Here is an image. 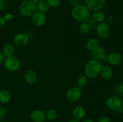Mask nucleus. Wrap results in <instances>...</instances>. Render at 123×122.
Wrapping results in <instances>:
<instances>
[{"instance_id": "393cba45", "label": "nucleus", "mask_w": 123, "mask_h": 122, "mask_svg": "<svg viewBox=\"0 0 123 122\" xmlns=\"http://www.w3.org/2000/svg\"><path fill=\"white\" fill-rule=\"evenodd\" d=\"M47 3L50 7L55 8L60 6L61 3V0H46Z\"/></svg>"}, {"instance_id": "39448f33", "label": "nucleus", "mask_w": 123, "mask_h": 122, "mask_svg": "<svg viewBox=\"0 0 123 122\" xmlns=\"http://www.w3.org/2000/svg\"><path fill=\"white\" fill-rule=\"evenodd\" d=\"M107 108L113 111H120L123 109L122 100L117 96H111L106 101Z\"/></svg>"}, {"instance_id": "473e14b6", "label": "nucleus", "mask_w": 123, "mask_h": 122, "mask_svg": "<svg viewBox=\"0 0 123 122\" xmlns=\"http://www.w3.org/2000/svg\"><path fill=\"white\" fill-rule=\"evenodd\" d=\"M70 4L72 7H74L79 4V0H70Z\"/></svg>"}, {"instance_id": "a878e982", "label": "nucleus", "mask_w": 123, "mask_h": 122, "mask_svg": "<svg viewBox=\"0 0 123 122\" xmlns=\"http://www.w3.org/2000/svg\"><path fill=\"white\" fill-rule=\"evenodd\" d=\"M86 22H87L89 24V25L91 26V29H93V28H96V26H97V23L96 22L94 19H92V18H90V17L89 18V19L86 20Z\"/></svg>"}, {"instance_id": "7c9ffc66", "label": "nucleus", "mask_w": 123, "mask_h": 122, "mask_svg": "<svg viewBox=\"0 0 123 122\" xmlns=\"http://www.w3.org/2000/svg\"><path fill=\"white\" fill-rule=\"evenodd\" d=\"M117 89L118 91V92H120L121 94H123V82L120 83V84H118L117 87Z\"/></svg>"}, {"instance_id": "4468645a", "label": "nucleus", "mask_w": 123, "mask_h": 122, "mask_svg": "<svg viewBox=\"0 0 123 122\" xmlns=\"http://www.w3.org/2000/svg\"><path fill=\"white\" fill-rule=\"evenodd\" d=\"M86 111L85 108L82 106H77L73 110V116L74 119L80 120L85 117Z\"/></svg>"}, {"instance_id": "f8f14e48", "label": "nucleus", "mask_w": 123, "mask_h": 122, "mask_svg": "<svg viewBox=\"0 0 123 122\" xmlns=\"http://www.w3.org/2000/svg\"><path fill=\"white\" fill-rule=\"evenodd\" d=\"M122 61L121 55L117 52L111 53L108 57V62L110 65L113 66H117L120 64Z\"/></svg>"}, {"instance_id": "ea45409f", "label": "nucleus", "mask_w": 123, "mask_h": 122, "mask_svg": "<svg viewBox=\"0 0 123 122\" xmlns=\"http://www.w3.org/2000/svg\"><path fill=\"white\" fill-rule=\"evenodd\" d=\"M122 78H123V75H122Z\"/></svg>"}, {"instance_id": "a19ab883", "label": "nucleus", "mask_w": 123, "mask_h": 122, "mask_svg": "<svg viewBox=\"0 0 123 122\" xmlns=\"http://www.w3.org/2000/svg\"><path fill=\"white\" fill-rule=\"evenodd\" d=\"M23 1H25V0H23Z\"/></svg>"}, {"instance_id": "9d476101", "label": "nucleus", "mask_w": 123, "mask_h": 122, "mask_svg": "<svg viewBox=\"0 0 123 122\" xmlns=\"http://www.w3.org/2000/svg\"><path fill=\"white\" fill-rule=\"evenodd\" d=\"M32 22L37 26H42L46 22V17L44 13L37 11L32 16Z\"/></svg>"}, {"instance_id": "9b49d317", "label": "nucleus", "mask_w": 123, "mask_h": 122, "mask_svg": "<svg viewBox=\"0 0 123 122\" xmlns=\"http://www.w3.org/2000/svg\"><path fill=\"white\" fill-rule=\"evenodd\" d=\"M30 118L33 122H44L46 120L45 112L41 110L36 109L31 112Z\"/></svg>"}, {"instance_id": "ddd939ff", "label": "nucleus", "mask_w": 123, "mask_h": 122, "mask_svg": "<svg viewBox=\"0 0 123 122\" xmlns=\"http://www.w3.org/2000/svg\"><path fill=\"white\" fill-rule=\"evenodd\" d=\"M24 78L25 81L29 84H33L36 81L37 78L36 72L32 69H28L24 74Z\"/></svg>"}, {"instance_id": "f257e3e1", "label": "nucleus", "mask_w": 123, "mask_h": 122, "mask_svg": "<svg viewBox=\"0 0 123 122\" xmlns=\"http://www.w3.org/2000/svg\"><path fill=\"white\" fill-rule=\"evenodd\" d=\"M103 67L100 61L91 59L88 61L84 67V74L89 78H95L100 74Z\"/></svg>"}, {"instance_id": "6e6552de", "label": "nucleus", "mask_w": 123, "mask_h": 122, "mask_svg": "<svg viewBox=\"0 0 123 122\" xmlns=\"http://www.w3.org/2000/svg\"><path fill=\"white\" fill-rule=\"evenodd\" d=\"M96 28L97 35L102 39H106L110 35V28L105 22L97 24Z\"/></svg>"}, {"instance_id": "aec40b11", "label": "nucleus", "mask_w": 123, "mask_h": 122, "mask_svg": "<svg viewBox=\"0 0 123 122\" xmlns=\"http://www.w3.org/2000/svg\"><path fill=\"white\" fill-rule=\"evenodd\" d=\"M11 93L8 90L4 89L0 90V103H8L11 100Z\"/></svg>"}, {"instance_id": "2f4dec72", "label": "nucleus", "mask_w": 123, "mask_h": 122, "mask_svg": "<svg viewBox=\"0 0 123 122\" xmlns=\"http://www.w3.org/2000/svg\"><path fill=\"white\" fill-rule=\"evenodd\" d=\"M4 19L6 20V22L10 21V20H12V19H13V15H12V14H10V13H7V14H6V15L4 16Z\"/></svg>"}, {"instance_id": "c9c22d12", "label": "nucleus", "mask_w": 123, "mask_h": 122, "mask_svg": "<svg viewBox=\"0 0 123 122\" xmlns=\"http://www.w3.org/2000/svg\"><path fill=\"white\" fill-rule=\"evenodd\" d=\"M83 122H95L94 121V120L91 119V118H86V119L84 120L83 121Z\"/></svg>"}, {"instance_id": "20e7f679", "label": "nucleus", "mask_w": 123, "mask_h": 122, "mask_svg": "<svg viewBox=\"0 0 123 122\" xmlns=\"http://www.w3.org/2000/svg\"><path fill=\"white\" fill-rule=\"evenodd\" d=\"M5 68L10 72H15L19 69L20 63L19 59L14 56L7 57L4 62Z\"/></svg>"}, {"instance_id": "0eeeda50", "label": "nucleus", "mask_w": 123, "mask_h": 122, "mask_svg": "<svg viewBox=\"0 0 123 122\" xmlns=\"http://www.w3.org/2000/svg\"><path fill=\"white\" fill-rule=\"evenodd\" d=\"M107 0H85V6L90 11L101 10L105 6Z\"/></svg>"}, {"instance_id": "423d86ee", "label": "nucleus", "mask_w": 123, "mask_h": 122, "mask_svg": "<svg viewBox=\"0 0 123 122\" xmlns=\"http://www.w3.org/2000/svg\"><path fill=\"white\" fill-rule=\"evenodd\" d=\"M82 95L81 87L78 86H73L67 90L66 96L67 100L70 102H76L79 100Z\"/></svg>"}, {"instance_id": "b1692460", "label": "nucleus", "mask_w": 123, "mask_h": 122, "mask_svg": "<svg viewBox=\"0 0 123 122\" xmlns=\"http://www.w3.org/2000/svg\"><path fill=\"white\" fill-rule=\"evenodd\" d=\"M88 78L85 74L79 75L78 77V79H77V85H78V86L80 87H82L86 86L88 83Z\"/></svg>"}, {"instance_id": "f03ea898", "label": "nucleus", "mask_w": 123, "mask_h": 122, "mask_svg": "<svg viewBox=\"0 0 123 122\" xmlns=\"http://www.w3.org/2000/svg\"><path fill=\"white\" fill-rule=\"evenodd\" d=\"M73 19L79 22H84L90 17V10L83 4H79L73 7L71 11Z\"/></svg>"}, {"instance_id": "c85d7f7f", "label": "nucleus", "mask_w": 123, "mask_h": 122, "mask_svg": "<svg viewBox=\"0 0 123 122\" xmlns=\"http://www.w3.org/2000/svg\"><path fill=\"white\" fill-rule=\"evenodd\" d=\"M6 112H7V111H6V108L4 106H0V117L1 118H3V117L6 116Z\"/></svg>"}, {"instance_id": "6ab92c4d", "label": "nucleus", "mask_w": 123, "mask_h": 122, "mask_svg": "<svg viewBox=\"0 0 123 122\" xmlns=\"http://www.w3.org/2000/svg\"><path fill=\"white\" fill-rule=\"evenodd\" d=\"M2 51L6 57L13 56L14 53V47L10 43H7L3 46Z\"/></svg>"}, {"instance_id": "e433bc0d", "label": "nucleus", "mask_w": 123, "mask_h": 122, "mask_svg": "<svg viewBox=\"0 0 123 122\" xmlns=\"http://www.w3.org/2000/svg\"><path fill=\"white\" fill-rule=\"evenodd\" d=\"M67 122H80V120H78L73 118V119H70V120H68Z\"/></svg>"}, {"instance_id": "7ed1b4c3", "label": "nucleus", "mask_w": 123, "mask_h": 122, "mask_svg": "<svg viewBox=\"0 0 123 122\" xmlns=\"http://www.w3.org/2000/svg\"><path fill=\"white\" fill-rule=\"evenodd\" d=\"M20 14L24 17L32 16L37 11V4L31 0H25L19 6Z\"/></svg>"}, {"instance_id": "2eb2a0df", "label": "nucleus", "mask_w": 123, "mask_h": 122, "mask_svg": "<svg viewBox=\"0 0 123 122\" xmlns=\"http://www.w3.org/2000/svg\"><path fill=\"white\" fill-rule=\"evenodd\" d=\"M99 46L98 40L96 38H90L85 43V48L90 51H93L94 49Z\"/></svg>"}, {"instance_id": "4be33fe9", "label": "nucleus", "mask_w": 123, "mask_h": 122, "mask_svg": "<svg viewBox=\"0 0 123 122\" xmlns=\"http://www.w3.org/2000/svg\"><path fill=\"white\" fill-rule=\"evenodd\" d=\"M45 116L48 121H54L57 118L58 112L55 109H49L45 113Z\"/></svg>"}, {"instance_id": "5701e85b", "label": "nucleus", "mask_w": 123, "mask_h": 122, "mask_svg": "<svg viewBox=\"0 0 123 122\" xmlns=\"http://www.w3.org/2000/svg\"><path fill=\"white\" fill-rule=\"evenodd\" d=\"M91 30V26L89 25V24L86 22H82L79 26V31H80V33H82V34H88Z\"/></svg>"}, {"instance_id": "72a5a7b5", "label": "nucleus", "mask_w": 123, "mask_h": 122, "mask_svg": "<svg viewBox=\"0 0 123 122\" xmlns=\"http://www.w3.org/2000/svg\"><path fill=\"white\" fill-rule=\"evenodd\" d=\"M6 21L4 19V17L0 16V27L3 26L4 25L6 24Z\"/></svg>"}, {"instance_id": "58836bf2", "label": "nucleus", "mask_w": 123, "mask_h": 122, "mask_svg": "<svg viewBox=\"0 0 123 122\" xmlns=\"http://www.w3.org/2000/svg\"><path fill=\"white\" fill-rule=\"evenodd\" d=\"M2 118H1V117H0V122H2Z\"/></svg>"}, {"instance_id": "412c9836", "label": "nucleus", "mask_w": 123, "mask_h": 122, "mask_svg": "<svg viewBox=\"0 0 123 122\" xmlns=\"http://www.w3.org/2000/svg\"><path fill=\"white\" fill-rule=\"evenodd\" d=\"M50 8V7H49V6L46 1H42L37 4V10L43 13H46L49 11Z\"/></svg>"}, {"instance_id": "1a4fd4ad", "label": "nucleus", "mask_w": 123, "mask_h": 122, "mask_svg": "<svg viewBox=\"0 0 123 122\" xmlns=\"http://www.w3.org/2000/svg\"><path fill=\"white\" fill-rule=\"evenodd\" d=\"M29 42L28 35L24 33H19L13 37V43L18 47H24L27 45Z\"/></svg>"}, {"instance_id": "dca6fc26", "label": "nucleus", "mask_w": 123, "mask_h": 122, "mask_svg": "<svg viewBox=\"0 0 123 122\" xmlns=\"http://www.w3.org/2000/svg\"><path fill=\"white\" fill-rule=\"evenodd\" d=\"M91 52V56L92 59L99 61L102 56L105 53V50L103 47L98 46Z\"/></svg>"}, {"instance_id": "f704fd0d", "label": "nucleus", "mask_w": 123, "mask_h": 122, "mask_svg": "<svg viewBox=\"0 0 123 122\" xmlns=\"http://www.w3.org/2000/svg\"><path fill=\"white\" fill-rule=\"evenodd\" d=\"M5 1L4 0H0V10H2L5 7Z\"/></svg>"}, {"instance_id": "4c0bfd02", "label": "nucleus", "mask_w": 123, "mask_h": 122, "mask_svg": "<svg viewBox=\"0 0 123 122\" xmlns=\"http://www.w3.org/2000/svg\"><path fill=\"white\" fill-rule=\"evenodd\" d=\"M31 1H32L33 2H34L36 4H37L39 3L40 2H41V1H43V0H31Z\"/></svg>"}, {"instance_id": "cd10ccee", "label": "nucleus", "mask_w": 123, "mask_h": 122, "mask_svg": "<svg viewBox=\"0 0 123 122\" xmlns=\"http://www.w3.org/2000/svg\"><path fill=\"white\" fill-rule=\"evenodd\" d=\"M98 122H111V118L108 116H103L98 118Z\"/></svg>"}, {"instance_id": "c756f323", "label": "nucleus", "mask_w": 123, "mask_h": 122, "mask_svg": "<svg viewBox=\"0 0 123 122\" xmlns=\"http://www.w3.org/2000/svg\"><path fill=\"white\" fill-rule=\"evenodd\" d=\"M5 59H6V56H5L4 54L3 53L2 51H0V65L3 64Z\"/></svg>"}, {"instance_id": "bb28decb", "label": "nucleus", "mask_w": 123, "mask_h": 122, "mask_svg": "<svg viewBox=\"0 0 123 122\" xmlns=\"http://www.w3.org/2000/svg\"><path fill=\"white\" fill-rule=\"evenodd\" d=\"M104 22L107 24V25H109V26H110V25H112V24L114 23V19L112 16H109L106 17L105 18Z\"/></svg>"}, {"instance_id": "a211bd4d", "label": "nucleus", "mask_w": 123, "mask_h": 122, "mask_svg": "<svg viewBox=\"0 0 123 122\" xmlns=\"http://www.w3.org/2000/svg\"><path fill=\"white\" fill-rule=\"evenodd\" d=\"M91 18H92V19H94L96 22L99 23L103 22L105 21L106 16L105 13H103L102 11L98 10L93 11Z\"/></svg>"}, {"instance_id": "f3484780", "label": "nucleus", "mask_w": 123, "mask_h": 122, "mask_svg": "<svg viewBox=\"0 0 123 122\" xmlns=\"http://www.w3.org/2000/svg\"><path fill=\"white\" fill-rule=\"evenodd\" d=\"M100 74L102 78L105 80H110L113 76L112 69L109 66H104L102 67Z\"/></svg>"}]
</instances>
